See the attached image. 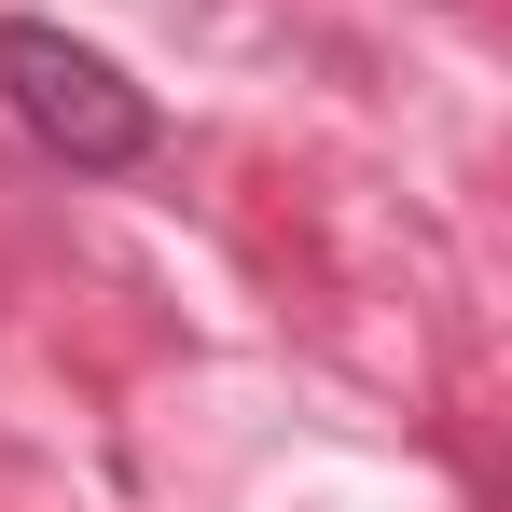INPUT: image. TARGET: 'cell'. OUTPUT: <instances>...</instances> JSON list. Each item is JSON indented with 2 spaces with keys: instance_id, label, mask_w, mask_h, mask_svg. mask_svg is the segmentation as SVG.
Masks as SVG:
<instances>
[{
  "instance_id": "1",
  "label": "cell",
  "mask_w": 512,
  "mask_h": 512,
  "mask_svg": "<svg viewBox=\"0 0 512 512\" xmlns=\"http://www.w3.org/2000/svg\"><path fill=\"white\" fill-rule=\"evenodd\" d=\"M0 111L56 153V167H153V139H167V111H153V84H125L97 42H70V28H42V14H0Z\"/></svg>"
}]
</instances>
